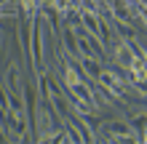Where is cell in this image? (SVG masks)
I'll list each match as a JSON object with an SVG mask.
<instances>
[{"label": "cell", "instance_id": "obj_1", "mask_svg": "<svg viewBox=\"0 0 147 144\" xmlns=\"http://www.w3.org/2000/svg\"><path fill=\"white\" fill-rule=\"evenodd\" d=\"M96 131H105L102 136L96 133V139H105V141H120V144L136 141V136H134V131H131V125H128V120H105Z\"/></svg>", "mask_w": 147, "mask_h": 144}, {"label": "cell", "instance_id": "obj_2", "mask_svg": "<svg viewBox=\"0 0 147 144\" xmlns=\"http://www.w3.org/2000/svg\"><path fill=\"white\" fill-rule=\"evenodd\" d=\"M112 56H115V62H118V67H123V70H128V67L134 64V51H131V46H128V40H115L112 43Z\"/></svg>", "mask_w": 147, "mask_h": 144}, {"label": "cell", "instance_id": "obj_3", "mask_svg": "<svg viewBox=\"0 0 147 144\" xmlns=\"http://www.w3.org/2000/svg\"><path fill=\"white\" fill-rule=\"evenodd\" d=\"M5 88L8 94H22L24 91V80H22V67L19 62H11L5 67Z\"/></svg>", "mask_w": 147, "mask_h": 144}, {"label": "cell", "instance_id": "obj_4", "mask_svg": "<svg viewBox=\"0 0 147 144\" xmlns=\"http://www.w3.org/2000/svg\"><path fill=\"white\" fill-rule=\"evenodd\" d=\"M78 67H80V72L86 75V78L96 80V75L102 72L105 62H102V59H94V56H83V59H78Z\"/></svg>", "mask_w": 147, "mask_h": 144}, {"label": "cell", "instance_id": "obj_5", "mask_svg": "<svg viewBox=\"0 0 147 144\" xmlns=\"http://www.w3.org/2000/svg\"><path fill=\"white\" fill-rule=\"evenodd\" d=\"M19 16H24V19H35L38 11H40V5H43V0H19Z\"/></svg>", "mask_w": 147, "mask_h": 144}, {"label": "cell", "instance_id": "obj_6", "mask_svg": "<svg viewBox=\"0 0 147 144\" xmlns=\"http://www.w3.org/2000/svg\"><path fill=\"white\" fill-rule=\"evenodd\" d=\"M48 3H51V5H54V8H56V11H59V13H64V11H70V8L75 5V3H72V0H48Z\"/></svg>", "mask_w": 147, "mask_h": 144}, {"label": "cell", "instance_id": "obj_7", "mask_svg": "<svg viewBox=\"0 0 147 144\" xmlns=\"http://www.w3.org/2000/svg\"><path fill=\"white\" fill-rule=\"evenodd\" d=\"M142 141H147V123H144V136H142Z\"/></svg>", "mask_w": 147, "mask_h": 144}, {"label": "cell", "instance_id": "obj_8", "mask_svg": "<svg viewBox=\"0 0 147 144\" xmlns=\"http://www.w3.org/2000/svg\"><path fill=\"white\" fill-rule=\"evenodd\" d=\"M128 3H134V0H128Z\"/></svg>", "mask_w": 147, "mask_h": 144}]
</instances>
